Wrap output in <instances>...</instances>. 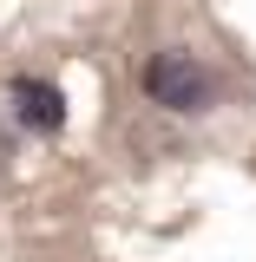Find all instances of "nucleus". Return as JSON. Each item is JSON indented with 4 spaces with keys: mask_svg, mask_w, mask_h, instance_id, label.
<instances>
[{
    "mask_svg": "<svg viewBox=\"0 0 256 262\" xmlns=\"http://www.w3.org/2000/svg\"><path fill=\"white\" fill-rule=\"evenodd\" d=\"M145 98L164 105V112H178V118H197V112H210V98H217V79L204 72V59L191 53H178V46H164L145 59Z\"/></svg>",
    "mask_w": 256,
    "mask_h": 262,
    "instance_id": "nucleus-1",
    "label": "nucleus"
},
{
    "mask_svg": "<svg viewBox=\"0 0 256 262\" xmlns=\"http://www.w3.org/2000/svg\"><path fill=\"white\" fill-rule=\"evenodd\" d=\"M7 98H13V118L27 131H60L66 125V98H60V85H46V79H13Z\"/></svg>",
    "mask_w": 256,
    "mask_h": 262,
    "instance_id": "nucleus-2",
    "label": "nucleus"
}]
</instances>
